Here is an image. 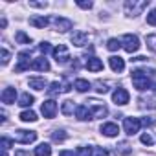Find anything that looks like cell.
<instances>
[{
	"label": "cell",
	"mask_w": 156,
	"mask_h": 156,
	"mask_svg": "<svg viewBox=\"0 0 156 156\" xmlns=\"http://www.w3.org/2000/svg\"><path fill=\"white\" fill-rule=\"evenodd\" d=\"M156 72L154 70H147V68H138V70H132V85L138 92H145L149 88H152V83H151V77H154Z\"/></svg>",
	"instance_id": "1"
},
{
	"label": "cell",
	"mask_w": 156,
	"mask_h": 156,
	"mask_svg": "<svg viewBox=\"0 0 156 156\" xmlns=\"http://www.w3.org/2000/svg\"><path fill=\"white\" fill-rule=\"evenodd\" d=\"M147 6H149V0H127V2H125V11H127V15L136 17Z\"/></svg>",
	"instance_id": "2"
},
{
	"label": "cell",
	"mask_w": 156,
	"mask_h": 156,
	"mask_svg": "<svg viewBox=\"0 0 156 156\" xmlns=\"http://www.w3.org/2000/svg\"><path fill=\"white\" fill-rule=\"evenodd\" d=\"M13 138H15V141H19V143L30 145V143H33V141L37 140V132H35V130H24V129H19V130H15Z\"/></svg>",
	"instance_id": "3"
},
{
	"label": "cell",
	"mask_w": 156,
	"mask_h": 156,
	"mask_svg": "<svg viewBox=\"0 0 156 156\" xmlns=\"http://www.w3.org/2000/svg\"><path fill=\"white\" fill-rule=\"evenodd\" d=\"M121 46H123L129 53H134V51L140 50V39H138L136 35H132V33H127V35H123V39H121Z\"/></svg>",
	"instance_id": "4"
},
{
	"label": "cell",
	"mask_w": 156,
	"mask_h": 156,
	"mask_svg": "<svg viewBox=\"0 0 156 156\" xmlns=\"http://www.w3.org/2000/svg\"><path fill=\"white\" fill-rule=\"evenodd\" d=\"M123 129L129 136H134L141 129V119L140 118H125L123 119Z\"/></svg>",
	"instance_id": "5"
},
{
	"label": "cell",
	"mask_w": 156,
	"mask_h": 156,
	"mask_svg": "<svg viewBox=\"0 0 156 156\" xmlns=\"http://www.w3.org/2000/svg\"><path fill=\"white\" fill-rule=\"evenodd\" d=\"M53 57H55L57 64H66V62L72 59V57H70V51H68V48H66L64 44H59V46L53 48Z\"/></svg>",
	"instance_id": "6"
},
{
	"label": "cell",
	"mask_w": 156,
	"mask_h": 156,
	"mask_svg": "<svg viewBox=\"0 0 156 156\" xmlns=\"http://www.w3.org/2000/svg\"><path fill=\"white\" fill-rule=\"evenodd\" d=\"M30 59H31V51H30V50H24V51H20V53H19V64L15 66V72L19 73V72H24V70L31 68V62H30Z\"/></svg>",
	"instance_id": "7"
},
{
	"label": "cell",
	"mask_w": 156,
	"mask_h": 156,
	"mask_svg": "<svg viewBox=\"0 0 156 156\" xmlns=\"http://www.w3.org/2000/svg\"><path fill=\"white\" fill-rule=\"evenodd\" d=\"M41 112H42V116H44V118H48V119L55 118V114H57V103H55L53 99L44 101V103H42V107H41Z\"/></svg>",
	"instance_id": "8"
},
{
	"label": "cell",
	"mask_w": 156,
	"mask_h": 156,
	"mask_svg": "<svg viewBox=\"0 0 156 156\" xmlns=\"http://www.w3.org/2000/svg\"><path fill=\"white\" fill-rule=\"evenodd\" d=\"M129 92L125 90V88H116L114 90V94H112V101L116 103V105H119V107H123V105H127L129 103Z\"/></svg>",
	"instance_id": "9"
},
{
	"label": "cell",
	"mask_w": 156,
	"mask_h": 156,
	"mask_svg": "<svg viewBox=\"0 0 156 156\" xmlns=\"http://www.w3.org/2000/svg\"><path fill=\"white\" fill-rule=\"evenodd\" d=\"M75 118L79 119V121H88V119L94 118V112L88 108V105H79L77 110H75Z\"/></svg>",
	"instance_id": "10"
},
{
	"label": "cell",
	"mask_w": 156,
	"mask_h": 156,
	"mask_svg": "<svg viewBox=\"0 0 156 156\" xmlns=\"http://www.w3.org/2000/svg\"><path fill=\"white\" fill-rule=\"evenodd\" d=\"M53 26H55V30L57 31H61V33H64V31H68V30H72V20L70 19H64V17H55L53 19Z\"/></svg>",
	"instance_id": "11"
},
{
	"label": "cell",
	"mask_w": 156,
	"mask_h": 156,
	"mask_svg": "<svg viewBox=\"0 0 156 156\" xmlns=\"http://www.w3.org/2000/svg\"><path fill=\"white\" fill-rule=\"evenodd\" d=\"M101 134L107 138H116L119 134V127L116 123H103L101 125Z\"/></svg>",
	"instance_id": "12"
},
{
	"label": "cell",
	"mask_w": 156,
	"mask_h": 156,
	"mask_svg": "<svg viewBox=\"0 0 156 156\" xmlns=\"http://www.w3.org/2000/svg\"><path fill=\"white\" fill-rule=\"evenodd\" d=\"M108 64H110L112 72H118V73H121V72L125 70V61H123L119 55H112V57L108 59Z\"/></svg>",
	"instance_id": "13"
},
{
	"label": "cell",
	"mask_w": 156,
	"mask_h": 156,
	"mask_svg": "<svg viewBox=\"0 0 156 156\" xmlns=\"http://www.w3.org/2000/svg\"><path fill=\"white\" fill-rule=\"evenodd\" d=\"M88 42V35L85 33V31H73L72 33V44H75V46H85Z\"/></svg>",
	"instance_id": "14"
},
{
	"label": "cell",
	"mask_w": 156,
	"mask_h": 156,
	"mask_svg": "<svg viewBox=\"0 0 156 156\" xmlns=\"http://www.w3.org/2000/svg\"><path fill=\"white\" fill-rule=\"evenodd\" d=\"M2 103H6V105H11V103H15V98H17V90L13 88V87H8V88H4V92H2Z\"/></svg>",
	"instance_id": "15"
},
{
	"label": "cell",
	"mask_w": 156,
	"mask_h": 156,
	"mask_svg": "<svg viewBox=\"0 0 156 156\" xmlns=\"http://www.w3.org/2000/svg\"><path fill=\"white\" fill-rule=\"evenodd\" d=\"M31 68L33 70H39V72H48L50 70V62H48L46 57H37V59H33Z\"/></svg>",
	"instance_id": "16"
},
{
	"label": "cell",
	"mask_w": 156,
	"mask_h": 156,
	"mask_svg": "<svg viewBox=\"0 0 156 156\" xmlns=\"http://www.w3.org/2000/svg\"><path fill=\"white\" fill-rule=\"evenodd\" d=\"M90 105H92V108H94V118H105V116L108 114V110H107V107H105L103 103H99V101L92 99V101H90Z\"/></svg>",
	"instance_id": "17"
},
{
	"label": "cell",
	"mask_w": 156,
	"mask_h": 156,
	"mask_svg": "<svg viewBox=\"0 0 156 156\" xmlns=\"http://www.w3.org/2000/svg\"><path fill=\"white\" fill-rule=\"evenodd\" d=\"M28 85H30V88H33V90H44V88L48 87V83H46L44 77H30Z\"/></svg>",
	"instance_id": "18"
},
{
	"label": "cell",
	"mask_w": 156,
	"mask_h": 156,
	"mask_svg": "<svg viewBox=\"0 0 156 156\" xmlns=\"http://www.w3.org/2000/svg\"><path fill=\"white\" fill-rule=\"evenodd\" d=\"M87 68H88L90 72H101V70H103V62H101V59H98V57H88V59H87Z\"/></svg>",
	"instance_id": "19"
},
{
	"label": "cell",
	"mask_w": 156,
	"mask_h": 156,
	"mask_svg": "<svg viewBox=\"0 0 156 156\" xmlns=\"http://www.w3.org/2000/svg\"><path fill=\"white\" fill-rule=\"evenodd\" d=\"M73 110H77V107H75V103H73L72 99L62 101V105H61V112H62L64 116H72V114H73Z\"/></svg>",
	"instance_id": "20"
},
{
	"label": "cell",
	"mask_w": 156,
	"mask_h": 156,
	"mask_svg": "<svg viewBox=\"0 0 156 156\" xmlns=\"http://www.w3.org/2000/svg\"><path fill=\"white\" fill-rule=\"evenodd\" d=\"M30 24L42 30V28H46V26L50 24V19H48V17H31V19H30Z\"/></svg>",
	"instance_id": "21"
},
{
	"label": "cell",
	"mask_w": 156,
	"mask_h": 156,
	"mask_svg": "<svg viewBox=\"0 0 156 156\" xmlns=\"http://www.w3.org/2000/svg\"><path fill=\"white\" fill-rule=\"evenodd\" d=\"M35 156H51L50 143H41L39 147H35Z\"/></svg>",
	"instance_id": "22"
},
{
	"label": "cell",
	"mask_w": 156,
	"mask_h": 156,
	"mask_svg": "<svg viewBox=\"0 0 156 156\" xmlns=\"http://www.w3.org/2000/svg\"><path fill=\"white\" fill-rule=\"evenodd\" d=\"M73 87L77 88V92H88V90L92 88V85H90V83H88L87 79H75Z\"/></svg>",
	"instance_id": "23"
},
{
	"label": "cell",
	"mask_w": 156,
	"mask_h": 156,
	"mask_svg": "<svg viewBox=\"0 0 156 156\" xmlns=\"http://www.w3.org/2000/svg\"><path fill=\"white\" fill-rule=\"evenodd\" d=\"M35 103V98L30 94V92H24L22 96H20V99H19V105L20 107H31Z\"/></svg>",
	"instance_id": "24"
},
{
	"label": "cell",
	"mask_w": 156,
	"mask_h": 156,
	"mask_svg": "<svg viewBox=\"0 0 156 156\" xmlns=\"http://www.w3.org/2000/svg\"><path fill=\"white\" fill-rule=\"evenodd\" d=\"M20 119H22L24 123H33V121H37L39 118H37V114H35L33 110H24V112H20Z\"/></svg>",
	"instance_id": "25"
},
{
	"label": "cell",
	"mask_w": 156,
	"mask_h": 156,
	"mask_svg": "<svg viewBox=\"0 0 156 156\" xmlns=\"http://www.w3.org/2000/svg\"><path fill=\"white\" fill-rule=\"evenodd\" d=\"M61 92H64V85H61L59 81L51 83L50 88H48V94H50V96H57V94H61Z\"/></svg>",
	"instance_id": "26"
},
{
	"label": "cell",
	"mask_w": 156,
	"mask_h": 156,
	"mask_svg": "<svg viewBox=\"0 0 156 156\" xmlns=\"http://www.w3.org/2000/svg\"><path fill=\"white\" fill-rule=\"evenodd\" d=\"M15 41H17L19 44H31V37L26 35L24 31H17V33H15Z\"/></svg>",
	"instance_id": "27"
},
{
	"label": "cell",
	"mask_w": 156,
	"mask_h": 156,
	"mask_svg": "<svg viewBox=\"0 0 156 156\" xmlns=\"http://www.w3.org/2000/svg\"><path fill=\"white\" fill-rule=\"evenodd\" d=\"M66 136H68V134H66L64 130H59V129L51 132V140H53V141H57V143H61V141H64V140H66Z\"/></svg>",
	"instance_id": "28"
},
{
	"label": "cell",
	"mask_w": 156,
	"mask_h": 156,
	"mask_svg": "<svg viewBox=\"0 0 156 156\" xmlns=\"http://www.w3.org/2000/svg\"><path fill=\"white\" fill-rule=\"evenodd\" d=\"M107 48H108L110 51H118V50L121 48V41H118V39H108Z\"/></svg>",
	"instance_id": "29"
},
{
	"label": "cell",
	"mask_w": 156,
	"mask_h": 156,
	"mask_svg": "<svg viewBox=\"0 0 156 156\" xmlns=\"http://www.w3.org/2000/svg\"><path fill=\"white\" fill-rule=\"evenodd\" d=\"M147 46H149V50H151V51H154V53H156V33H152V35H149V37H147Z\"/></svg>",
	"instance_id": "30"
},
{
	"label": "cell",
	"mask_w": 156,
	"mask_h": 156,
	"mask_svg": "<svg viewBox=\"0 0 156 156\" xmlns=\"http://www.w3.org/2000/svg\"><path fill=\"white\" fill-rule=\"evenodd\" d=\"M96 87H98V88H96L98 94H105V92H108V87H110V85H108V83H103V81H98Z\"/></svg>",
	"instance_id": "31"
},
{
	"label": "cell",
	"mask_w": 156,
	"mask_h": 156,
	"mask_svg": "<svg viewBox=\"0 0 156 156\" xmlns=\"http://www.w3.org/2000/svg\"><path fill=\"white\" fill-rule=\"evenodd\" d=\"M147 24L156 26V9H151V11L147 13Z\"/></svg>",
	"instance_id": "32"
},
{
	"label": "cell",
	"mask_w": 156,
	"mask_h": 156,
	"mask_svg": "<svg viewBox=\"0 0 156 156\" xmlns=\"http://www.w3.org/2000/svg\"><path fill=\"white\" fill-rule=\"evenodd\" d=\"M11 145H13V143H11V140H9V138H6V136L0 140V147H2V151H9V149H11Z\"/></svg>",
	"instance_id": "33"
},
{
	"label": "cell",
	"mask_w": 156,
	"mask_h": 156,
	"mask_svg": "<svg viewBox=\"0 0 156 156\" xmlns=\"http://www.w3.org/2000/svg\"><path fill=\"white\" fill-rule=\"evenodd\" d=\"M92 149L90 147H79L77 149V156H92Z\"/></svg>",
	"instance_id": "34"
},
{
	"label": "cell",
	"mask_w": 156,
	"mask_h": 156,
	"mask_svg": "<svg viewBox=\"0 0 156 156\" xmlns=\"http://www.w3.org/2000/svg\"><path fill=\"white\" fill-rule=\"evenodd\" d=\"M140 140H141L143 145H152V136H151V134H141Z\"/></svg>",
	"instance_id": "35"
},
{
	"label": "cell",
	"mask_w": 156,
	"mask_h": 156,
	"mask_svg": "<svg viewBox=\"0 0 156 156\" xmlns=\"http://www.w3.org/2000/svg\"><path fill=\"white\" fill-rule=\"evenodd\" d=\"M77 6L83 8V9H90L94 4H92V2H85V0H77Z\"/></svg>",
	"instance_id": "36"
},
{
	"label": "cell",
	"mask_w": 156,
	"mask_h": 156,
	"mask_svg": "<svg viewBox=\"0 0 156 156\" xmlns=\"http://www.w3.org/2000/svg\"><path fill=\"white\" fill-rule=\"evenodd\" d=\"M39 50H41L42 53H48V51L51 50V46H50V42H41V44H39Z\"/></svg>",
	"instance_id": "37"
},
{
	"label": "cell",
	"mask_w": 156,
	"mask_h": 156,
	"mask_svg": "<svg viewBox=\"0 0 156 156\" xmlns=\"http://www.w3.org/2000/svg\"><path fill=\"white\" fill-rule=\"evenodd\" d=\"M8 62H9V51H8L6 48H2V64L6 66Z\"/></svg>",
	"instance_id": "38"
},
{
	"label": "cell",
	"mask_w": 156,
	"mask_h": 156,
	"mask_svg": "<svg viewBox=\"0 0 156 156\" xmlns=\"http://www.w3.org/2000/svg\"><path fill=\"white\" fill-rule=\"evenodd\" d=\"M141 125H145V127H147V125H156V121H154L152 118H143V119H141Z\"/></svg>",
	"instance_id": "39"
},
{
	"label": "cell",
	"mask_w": 156,
	"mask_h": 156,
	"mask_svg": "<svg viewBox=\"0 0 156 156\" xmlns=\"http://www.w3.org/2000/svg\"><path fill=\"white\" fill-rule=\"evenodd\" d=\"M119 152H121V154H129V152H130L129 145H127V143H121V145H119Z\"/></svg>",
	"instance_id": "40"
},
{
	"label": "cell",
	"mask_w": 156,
	"mask_h": 156,
	"mask_svg": "<svg viewBox=\"0 0 156 156\" xmlns=\"http://www.w3.org/2000/svg\"><path fill=\"white\" fill-rule=\"evenodd\" d=\"M30 6H31V8H46L48 4H46V2H30Z\"/></svg>",
	"instance_id": "41"
},
{
	"label": "cell",
	"mask_w": 156,
	"mask_h": 156,
	"mask_svg": "<svg viewBox=\"0 0 156 156\" xmlns=\"http://www.w3.org/2000/svg\"><path fill=\"white\" fill-rule=\"evenodd\" d=\"M59 156H75V154H73V151H61Z\"/></svg>",
	"instance_id": "42"
},
{
	"label": "cell",
	"mask_w": 156,
	"mask_h": 156,
	"mask_svg": "<svg viewBox=\"0 0 156 156\" xmlns=\"http://www.w3.org/2000/svg\"><path fill=\"white\" fill-rule=\"evenodd\" d=\"M105 154H107V152H105L103 149H96V151H94V156H105Z\"/></svg>",
	"instance_id": "43"
},
{
	"label": "cell",
	"mask_w": 156,
	"mask_h": 156,
	"mask_svg": "<svg viewBox=\"0 0 156 156\" xmlns=\"http://www.w3.org/2000/svg\"><path fill=\"white\" fill-rule=\"evenodd\" d=\"M15 156H30V152H24V151H19V152H15Z\"/></svg>",
	"instance_id": "44"
},
{
	"label": "cell",
	"mask_w": 156,
	"mask_h": 156,
	"mask_svg": "<svg viewBox=\"0 0 156 156\" xmlns=\"http://www.w3.org/2000/svg\"><path fill=\"white\" fill-rule=\"evenodd\" d=\"M2 156H8V151H2Z\"/></svg>",
	"instance_id": "45"
},
{
	"label": "cell",
	"mask_w": 156,
	"mask_h": 156,
	"mask_svg": "<svg viewBox=\"0 0 156 156\" xmlns=\"http://www.w3.org/2000/svg\"><path fill=\"white\" fill-rule=\"evenodd\" d=\"M152 88H154V92H156V85H154V87H152Z\"/></svg>",
	"instance_id": "46"
}]
</instances>
